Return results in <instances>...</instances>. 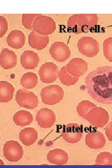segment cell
Masks as SVG:
<instances>
[{
	"instance_id": "d6986e66",
	"label": "cell",
	"mask_w": 112,
	"mask_h": 168,
	"mask_svg": "<svg viewBox=\"0 0 112 168\" xmlns=\"http://www.w3.org/2000/svg\"><path fill=\"white\" fill-rule=\"evenodd\" d=\"M68 158L67 153L59 148L50 150L47 154V159L49 162L55 165H65L67 162Z\"/></svg>"
},
{
	"instance_id": "2e32d148",
	"label": "cell",
	"mask_w": 112,
	"mask_h": 168,
	"mask_svg": "<svg viewBox=\"0 0 112 168\" xmlns=\"http://www.w3.org/2000/svg\"><path fill=\"white\" fill-rule=\"evenodd\" d=\"M49 41L48 35H40L34 30L28 35V44L32 48L41 50L47 46Z\"/></svg>"
},
{
	"instance_id": "83f0119b",
	"label": "cell",
	"mask_w": 112,
	"mask_h": 168,
	"mask_svg": "<svg viewBox=\"0 0 112 168\" xmlns=\"http://www.w3.org/2000/svg\"><path fill=\"white\" fill-rule=\"evenodd\" d=\"M42 15L41 14H24L22 16V23L26 28L32 30L33 24L35 18L37 16Z\"/></svg>"
},
{
	"instance_id": "d4e9b609",
	"label": "cell",
	"mask_w": 112,
	"mask_h": 168,
	"mask_svg": "<svg viewBox=\"0 0 112 168\" xmlns=\"http://www.w3.org/2000/svg\"><path fill=\"white\" fill-rule=\"evenodd\" d=\"M96 105L88 100H83L79 102L77 107V111L78 115L85 119L88 113Z\"/></svg>"
},
{
	"instance_id": "52a82bcc",
	"label": "cell",
	"mask_w": 112,
	"mask_h": 168,
	"mask_svg": "<svg viewBox=\"0 0 112 168\" xmlns=\"http://www.w3.org/2000/svg\"><path fill=\"white\" fill-rule=\"evenodd\" d=\"M83 133L82 125L77 124L70 123L63 125L61 135L67 142L74 143L80 140Z\"/></svg>"
},
{
	"instance_id": "f546056e",
	"label": "cell",
	"mask_w": 112,
	"mask_h": 168,
	"mask_svg": "<svg viewBox=\"0 0 112 168\" xmlns=\"http://www.w3.org/2000/svg\"><path fill=\"white\" fill-rule=\"evenodd\" d=\"M104 129L108 139L109 141H112V121L108 124Z\"/></svg>"
},
{
	"instance_id": "30bf717a",
	"label": "cell",
	"mask_w": 112,
	"mask_h": 168,
	"mask_svg": "<svg viewBox=\"0 0 112 168\" xmlns=\"http://www.w3.org/2000/svg\"><path fill=\"white\" fill-rule=\"evenodd\" d=\"M58 68L56 64L48 62L42 65L38 71V74L42 82L49 83L56 80L58 76Z\"/></svg>"
},
{
	"instance_id": "f1b7e54d",
	"label": "cell",
	"mask_w": 112,
	"mask_h": 168,
	"mask_svg": "<svg viewBox=\"0 0 112 168\" xmlns=\"http://www.w3.org/2000/svg\"><path fill=\"white\" fill-rule=\"evenodd\" d=\"M0 37H3L8 29L7 21L2 16H0Z\"/></svg>"
},
{
	"instance_id": "8992f818",
	"label": "cell",
	"mask_w": 112,
	"mask_h": 168,
	"mask_svg": "<svg viewBox=\"0 0 112 168\" xmlns=\"http://www.w3.org/2000/svg\"><path fill=\"white\" fill-rule=\"evenodd\" d=\"M16 100L21 107L33 109L38 106L37 96L32 92L25 89H20L16 94Z\"/></svg>"
},
{
	"instance_id": "7402d4cb",
	"label": "cell",
	"mask_w": 112,
	"mask_h": 168,
	"mask_svg": "<svg viewBox=\"0 0 112 168\" xmlns=\"http://www.w3.org/2000/svg\"><path fill=\"white\" fill-rule=\"evenodd\" d=\"M13 119L18 126H24L30 125L33 121V116L30 112L26 110H20L14 115Z\"/></svg>"
},
{
	"instance_id": "ba28073f",
	"label": "cell",
	"mask_w": 112,
	"mask_h": 168,
	"mask_svg": "<svg viewBox=\"0 0 112 168\" xmlns=\"http://www.w3.org/2000/svg\"><path fill=\"white\" fill-rule=\"evenodd\" d=\"M109 119V114L106 110L102 108L96 107L88 113L85 119L92 125L101 128L107 124Z\"/></svg>"
},
{
	"instance_id": "7c38bea8",
	"label": "cell",
	"mask_w": 112,
	"mask_h": 168,
	"mask_svg": "<svg viewBox=\"0 0 112 168\" xmlns=\"http://www.w3.org/2000/svg\"><path fill=\"white\" fill-rule=\"evenodd\" d=\"M36 120L40 127L49 128L55 122V114L52 110L47 108H43L38 111L36 115Z\"/></svg>"
},
{
	"instance_id": "cb8c5ba5",
	"label": "cell",
	"mask_w": 112,
	"mask_h": 168,
	"mask_svg": "<svg viewBox=\"0 0 112 168\" xmlns=\"http://www.w3.org/2000/svg\"><path fill=\"white\" fill-rule=\"evenodd\" d=\"M58 76L61 82L63 85L71 86L74 85L78 81L79 77L72 76L67 71L66 65L60 69Z\"/></svg>"
},
{
	"instance_id": "4fadbf2b",
	"label": "cell",
	"mask_w": 112,
	"mask_h": 168,
	"mask_svg": "<svg viewBox=\"0 0 112 168\" xmlns=\"http://www.w3.org/2000/svg\"><path fill=\"white\" fill-rule=\"evenodd\" d=\"M68 72L72 76L79 77L87 70V63L83 59L76 58L72 59L66 65Z\"/></svg>"
},
{
	"instance_id": "44dd1931",
	"label": "cell",
	"mask_w": 112,
	"mask_h": 168,
	"mask_svg": "<svg viewBox=\"0 0 112 168\" xmlns=\"http://www.w3.org/2000/svg\"><path fill=\"white\" fill-rule=\"evenodd\" d=\"M15 88L13 85L7 81L0 82V101L7 103L13 98Z\"/></svg>"
},
{
	"instance_id": "484cf974",
	"label": "cell",
	"mask_w": 112,
	"mask_h": 168,
	"mask_svg": "<svg viewBox=\"0 0 112 168\" xmlns=\"http://www.w3.org/2000/svg\"><path fill=\"white\" fill-rule=\"evenodd\" d=\"M96 165H112V154L108 152L100 153L95 161Z\"/></svg>"
},
{
	"instance_id": "9a60e30c",
	"label": "cell",
	"mask_w": 112,
	"mask_h": 168,
	"mask_svg": "<svg viewBox=\"0 0 112 168\" xmlns=\"http://www.w3.org/2000/svg\"><path fill=\"white\" fill-rule=\"evenodd\" d=\"M40 58L38 54L32 50H26L21 55L20 62L25 69L32 70L38 66Z\"/></svg>"
},
{
	"instance_id": "4316f807",
	"label": "cell",
	"mask_w": 112,
	"mask_h": 168,
	"mask_svg": "<svg viewBox=\"0 0 112 168\" xmlns=\"http://www.w3.org/2000/svg\"><path fill=\"white\" fill-rule=\"evenodd\" d=\"M103 53L105 58L112 62V37L105 39L103 42Z\"/></svg>"
},
{
	"instance_id": "7a4b0ae2",
	"label": "cell",
	"mask_w": 112,
	"mask_h": 168,
	"mask_svg": "<svg viewBox=\"0 0 112 168\" xmlns=\"http://www.w3.org/2000/svg\"><path fill=\"white\" fill-rule=\"evenodd\" d=\"M98 17L96 14H75L67 21V31L79 34L90 30L97 24Z\"/></svg>"
},
{
	"instance_id": "e0dca14e",
	"label": "cell",
	"mask_w": 112,
	"mask_h": 168,
	"mask_svg": "<svg viewBox=\"0 0 112 168\" xmlns=\"http://www.w3.org/2000/svg\"><path fill=\"white\" fill-rule=\"evenodd\" d=\"M17 63V57L13 51L5 48L2 49L0 56V64L5 69H9L14 67Z\"/></svg>"
},
{
	"instance_id": "603a6c76",
	"label": "cell",
	"mask_w": 112,
	"mask_h": 168,
	"mask_svg": "<svg viewBox=\"0 0 112 168\" xmlns=\"http://www.w3.org/2000/svg\"><path fill=\"white\" fill-rule=\"evenodd\" d=\"M38 82V77L36 74L32 72L24 74L20 79V84L22 86L28 89L35 87Z\"/></svg>"
},
{
	"instance_id": "5bb4252c",
	"label": "cell",
	"mask_w": 112,
	"mask_h": 168,
	"mask_svg": "<svg viewBox=\"0 0 112 168\" xmlns=\"http://www.w3.org/2000/svg\"><path fill=\"white\" fill-rule=\"evenodd\" d=\"M85 141L89 147L96 150L104 147L106 140L102 132L96 131L88 133L86 136Z\"/></svg>"
},
{
	"instance_id": "ac0fdd59",
	"label": "cell",
	"mask_w": 112,
	"mask_h": 168,
	"mask_svg": "<svg viewBox=\"0 0 112 168\" xmlns=\"http://www.w3.org/2000/svg\"><path fill=\"white\" fill-rule=\"evenodd\" d=\"M25 40L24 34L21 31L18 30L11 31L6 38L8 45L16 49H20L24 46Z\"/></svg>"
},
{
	"instance_id": "ffe728a7",
	"label": "cell",
	"mask_w": 112,
	"mask_h": 168,
	"mask_svg": "<svg viewBox=\"0 0 112 168\" xmlns=\"http://www.w3.org/2000/svg\"><path fill=\"white\" fill-rule=\"evenodd\" d=\"M38 134L34 128L27 127L21 130L19 134L20 141L26 146L31 145L37 139Z\"/></svg>"
},
{
	"instance_id": "9c48e42d",
	"label": "cell",
	"mask_w": 112,
	"mask_h": 168,
	"mask_svg": "<svg viewBox=\"0 0 112 168\" xmlns=\"http://www.w3.org/2000/svg\"><path fill=\"white\" fill-rule=\"evenodd\" d=\"M3 153L4 157L8 161L16 162L22 157L24 151L22 146L17 141L10 140L4 144Z\"/></svg>"
},
{
	"instance_id": "8fae6325",
	"label": "cell",
	"mask_w": 112,
	"mask_h": 168,
	"mask_svg": "<svg viewBox=\"0 0 112 168\" xmlns=\"http://www.w3.org/2000/svg\"><path fill=\"white\" fill-rule=\"evenodd\" d=\"M52 57L59 62H65L71 55V51L68 46L61 41H56L52 44L49 49Z\"/></svg>"
},
{
	"instance_id": "277c9868",
	"label": "cell",
	"mask_w": 112,
	"mask_h": 168,
	"mask_svg": "<svg viewBox=\"0 0 112 168\" xmlns=\"http://www.w3.org/2000/svg\"><path fill=\"white\" fill-rule=\"evenodd\" d=\"M33 28V30L40 35H48L55 30L56 24L54 19L51 17L41 15L35 18Z\"/></svg>"
},
{
	"instance_id": "6da1fadb",
	"label": "cell",
	"mask_w": 112,
	"mask_h": 168,
	"mask_svg": "<svg viewBox=\"0 0 112 168\" xmlns=\"http://www.w3.org/2000/svg\"><path fill=\"white\" fill-rule=\"evenodd\" d=\"M89 95L103 104H112V66L99 67L91 72L85 78Z\"/></svg>"
},
{
	"instance_id": "5b68a950",
	"label": "cell",
	"mask_w": 112,
	"mask_h": 168,
	"mask_svg": "<svg viewBox=\"0 0 112 168\" xmlns=\"http://www.w3.org/2000/svg\"><path fill=\"white\" fill-rule=\"evenodd\" d=\"M77 46L79 51L86 57H94L99 51V42L94 38L84 36L78 40Z\"/></svg>"
},
{
	"instance_id": "3957f363",
	"label": "cell",
	"mask_w": 112,
	"mask_h": 168,
	"mask_svg": "<svg viewBox=\"0 0 112 168\" xmlns=\"http://www.w3.org/2000/svg\"><path fill=\"white\" fill-rule=\"evenodd\" d=\"M64 94L62 88L58 85L45 86L40 92L42 102L49 105H54L59 102L63 99Z\"/></svg>"
}]
</instances>
